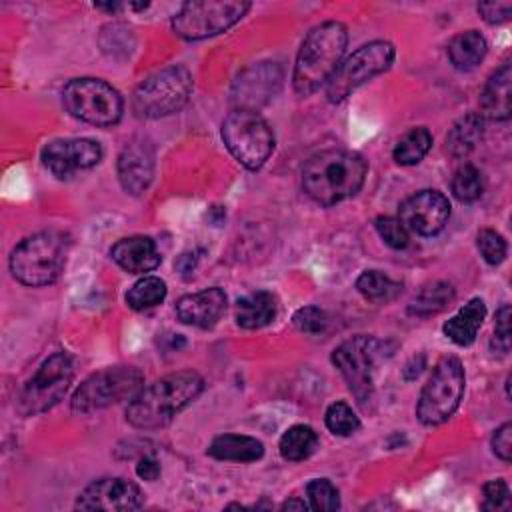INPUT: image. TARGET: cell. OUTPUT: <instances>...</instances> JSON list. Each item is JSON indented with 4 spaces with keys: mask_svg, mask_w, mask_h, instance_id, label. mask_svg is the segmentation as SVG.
Listing matches in <instances>:
<instances>
[{
    "mask_svg": "<svg viewBox=\"0 0 512 512\" xmlns=\"http://www.w3.org/2000/svg\"><path fill=\"white\" fill-rule=\"evenodd\" d=\"M204 390V380L194 370H180L154 380L128 402L126 420L134 428L154 430L170 424L178 412L192 404Z\"/></svg>",
    "mask_w": 512,
    "mask_h": 512,
    "instance_id": "cell-1",
    "label": "cell"
},
{
    "mask_svg": "<svg viewBox=\"0 0 512 512\" xmlns=\"http://www.w3.org/2000/svg\"><path fill=\"white\" fill-rule=\"evenodd\" d=\"M368 164L358 152L322 150L310 156L302 168V188L322 206H334L352 198L364 186Z\"/></svg>",
    "mask_w": 512,
    "mask_h": 512,
    "instance_id": "cell-2",
    "label": "cell"
},
{
    "mask_svg": "<svg viewBox=\"0 0 512 512\" xmlns=\"http://www.w3.org/2000/svg\"><path fill=\"white\" fill-rule=\"evenodd\" d=\"M348 44V30L342 22L330 20L314 26L300 44L292 84L300 96L314 94L328 84L334 70L342 62Z\"/></svg>",
    "mask_w": 512,
    "mask_h": 512,
    "instance_id": "cell-3",
    "label": "cell"
},
{
    "mask_svg": "<svg viewBox=\"0 0 512 512\" xmlns=\"http://www.w3.org/2000/svg\"><path fill=\"white\" fill-rule=\"evenodd\" d=\"M70 240L56 230L36 232L24 238L10 254V272L24 286H48L60 278L66 266Z\"/></svg>",
    "mask_w": 512,
    "mask_h": 512,
    "instance_id": "cell-4",
    "label": "cell"
},
{
    "mask_svg": "<svg viewBox=\"0 0 512 512\" xmlns=\"http://www.w3.org/2000/svg\"><path fill=\"white\" fill-rule=\"evenodd\" d=\"M192 94V74L174 64L150 74L132 92V110L140 118H164L184 108Z\"/></svg>",
    "mask_w": 512,
    "mask_h": 512,
    "instance_id": "cell-5",
    "label": "cell"
},
{
    "mask_svg": "<svg viewBox=\"0 0 512 512\" xmlns=\"http://www.w3.org/2000/svg\"><path fill=\"white\" fill-rule=\"evenodd\" d=\"M464 368L456 356H444L432 368L428 382L424 384L416 416L424 426H438L446 422L458 408L464 396Z\"/></svg>",
    "mask_w": 512,
    "mask_h": 512,
    "instance_id": "cell-6",
    "label": "cell"
},
{
    "mask_svg": "<svg viewBox=\"0 0 512 512\" xmlns=\"http://www.w3.org/2000/svg\"><path fill=\"white\" fill-rule=\"evenodd\" d=\"M222 140L248 170H258L274 150V132L254 110L234 108L222 122Z\"/></svg>",
    "mask_w": 512,
    "mask_h": 512,
    "instance_id": "cell-7",
    "label": "cell"
},
{
    "mask_svg": "<svg viewBox=\"0 0 512 512\" xmlns=\"http://www.w3.org/2000/svg\"><path fill=\"white\" fill-rule=\"evenodd\" d=\"M144 386V374L136 366H110L90 374L72 394V410L90 414L120 400H132Z\"/></svg>",
    "mask_w": 512,
    "mask_h": 512,
    "instance_id": "cell-8",
    "label": "cell"
},
{
    "mask_svg": "<svg viewBox=\"0 0 512 512\" xmlns=\"http://www.w3.org/2000/svg\"><path fill=\"white\" fill-rule=\"evenodd\" d=\"M66 110L94 126H114L122 118L124 102L116 88L100 78H74L62 90Z\"/></svg>",
    "mask_w": 512,
    "mask_h": 512,
    "instance_id": "cell-9",
    "label": "cell"
},
{
    "mask_svg": "<svg viewBox=\"0 0 512 512\" xmlns=\"http://www.w3.org/2000/svg\"><path fill=\"white\" fill-rule=\"evenodd\" d=\"M394 46L386 40H374L354 50L346 60L338 64L332 78L326 84V96L338 104L346 100L356 88L382 74L394 62Z\"/></svg>",
    "mask_w": 512,
    "mask_h": 512,
    "instance_id": "cell-10",
    "label": "cell"
},
{
    "mask_svg": "<svg viewBox=\"0 0 512 512\" xmlns=\"http://www.w3.org/2000/svg\"><path fill=\"white\" fill-rule=\"evenodd\" d=\"M248 10L250 2L242 0L186 2L174 14L172 30L184 40H204L232 28Z\"/></svg>",
    "mask_w": 512,
    "mask_h": 512,
    "instance_id": "cell-11",
    "label": "cell"
},
{
    "mask_svg": "<svg viewBox=\"0 0 512 512\" xmlns=\"http://www.w3.org/2000/svg\"><path fill=\"white\" fill-rule=\"evenodd\" d=\"M74 378V364L68 354L56 352L48 356L34 376L26 382L18 396V412L22 416H36L56 406Z\"/></svg>",
    "mask_w": 512,
    "mask_h": 512,
    "instance_id": "cell-12",
    "label": "cell"
},
{
    "mask_svg": "<svg viewBox=\"0 0 512 512\" xmlns=\"http://www.w3.org/2000/svg\"><path fill=\"white\" fill-rule=\"evenodd\" d=\"M382 356V342L374 336L358 334L342 342L332 352V362L346 380L358 404H366L374 390V370Z\"/></svg>",
    "mask_w": 512,
    "mask_h": 512,
    "instance_id": "cell-13",
    "label": "cell"
},
{
    "mask_svg": "<svg viewBox=\"0 0 512 512\" xmlns=\"http://www.w3.org/2000/svg\"><path fill=\"white\" fill-rule=\"evenodd\" d=\"M284 70L278 62H258L248 66L238 74L232 84V104L234 108L254 110L268 104L280 90Z\"/></svg>",
    "mask_w": 512,
    "mask_h": 512,
    "instance_id": "cell-14",
    "label": "cell"
},
{
    "mask_svg": "<svg viewBox=\"0 0 512 512\" xmlns=\"http://www.w3.org/2000/svg\"><path fill=\"white\" fill-rule=\"evenodd\" d=\"M398 218L408 232L418 236H434L450 218V202L438 190H420L400 204Z\"/></svg>",
    "mask_w": 512,
    "mask_h": 512,
    "instance_id": "cell-15",
    "label": "cell"
},
{
    "mask_svg": "<svg viewBox=\"0 0 512 512\" xmlns=\"http://www.w3.org/2000/svg\"><path fill=\"white\" fill-rule=\"evenodd\" d=\"M102 160V146L90 138H60L42 148V162L56 178H70L78 170L96 166Z\"/></svg>",
    "mask_w": 512,
    "mask_h": 512,
    "instance_id": "cell-16",
    "label": "cell"
},
{
    "mask_svg": "<svg viewBox=\"0 0 512 512\" xmlns=\"http://www.w3.org/2000/svg\"><path fill=\"white\" fill-rule=\"evenodd\" d=\"M144 504L142 490L124 478H100L88 484L76 500L80 510H106V512H128L138 510Z\"/></svg>",
    "mask_w": 512,
    "mask_h": 512,
    "instance_id": "cell-17",
    "label": "cell"
},
{
    "mask_svg": "<svg viewBox=\"0 0 512 512\" xmlns=\"http://www.w3.org/2000/svg\"><path fill=\"white\" fill-rule=\"evenodd\" d=\"M116 170H118V180L128 194L132 196L142 194L150 186L154 176L152 146L144 140L128 142L118 156Z\"/></svg>",
    "mask_w": 512,
    "mask_h": 512,
    "instance_id": "cell-18",
    "label": "cell"
},
{
    "mask_svg": "<svg viewBox=\"0 0 512 512\" xmlns=\"http://www.w3.org/2000/svg\"><path fill=\"white\" fill-rule=\"evenodd\" d=\"M226 310V294L220 288H204L186 294L176 302V316L182 324L196 328L214 326Z\"/></svg>",
    "mask_w": 512,
    "mask_h": 512,
    "instance_id": "cell-19",
    "label": "cell"
},
{
    "mask_svg": "<svg viewBox=\"0 0 512 512\" xmlns=\"http://www.w3.org/2000/svg\"><path fill=\"white\" fill-rule=\"evenodd\" d=\"M112 260L126 272L132 274H144L154 270L162 256L156 248V242L150 236H128L120 238L112 250H110Z\"/></svg>",
    "mask_w": 512,
    "mask_h": 512,
    "instance_id": "cell-20",
    "label": "cell"
},
{
    "mask_svg": "<svg viewBox=\"0 0 512 512\" xmlns=\"http://www.w3.org/2000/svg\"><path fill=\"white\" fill-rule=\"evenodd\" d=\"M510 62H504L492 76L486 80L480 92V116L492 120L510 118Z\"/></svg>",
    "mask_w": 512,
    "mask_h": 512,
    "instance_id": "cell-21",
    "label": "cell"
},
{
    "mask_svg": "<svg viewBox=\"0 0 512 512\" xmlns=\"http://www.w3.org/2000/svg\"><path fill=\"white\" fill-rule=\"evenodd\" d=\"M278 312V300L272 292L258 290L236 302V324L246 330L268 326Z\"/></svg>",
    "mask_w": 512,
    "mask_h": 512,
    "instance_id": "cell-22",
    "label": "cell"
},
{
    "mask_svg": "<svg viewBox=\"0 0 512 512\" xmlns=\"http://www.w3.org/2000/svg\"><path fill=\"white\" fill-rule=\"evenodd\" d=\"M486 304L482 298L468 300L444 326V334L458 346H470L484 322Z\"/></svg>",
    "mask_w": 512,
    "mask_h": 512,
    "instance_id": "cell-23",
    "label": "cell"
},
{
    "mask_svg": "<svg viewBox=\"0 0 512 512\" xmlns=\"http://www.w3.org/2000/svg\"><path fill=\"white\" fill-rule=\"evenodd\" d=\"M208 454L216 460L254 462V460L262 458L264 444L260 440H256L252 436H244V434H222L210 442Z\"/></svg>",
    "mask_w": 512,
    "mask_h": 512,
    "instance_id": "cell-24",
    "label": "cell"
},
{
    "mask_svg": "<svg viewBox=\"0 0 512 512\" xmlns=\"http://www.w3.org/2000/svg\"><path fill=\"white\" fill-rule=\"evenodd\" d=\"M488 44L478 30H466L456 34L448 44V58L456 70H472L486 56Z\"/></svg>",
    "mask_w": 512,
    "mask_h": 512,
    "instance_id": "cell-25",
    "label": "cell"
},
{
    "mask_svg": "<svg viewBox=\"0 0 512 512\" xmlns=\"http://www.w3.org/2000/svg\"><path fill=\"white\" fill-rule=\"evenodd\" d=\"M482 132H484V118L480 114L470 112L450 128L446 136V150L454 158H464L478 146Z\"/></svg>",
    "mask_w": 512,
    "mask_h": 512,
    "instance_id": "cell-26",
    "label": "cell"
},
{
    "mask_svg": "<svg viewBox=\"0 0 512 512\" xmlns=\"http://www.w3.org/2000/svg\"><path fill=\"white\" fill-rule=\"evenodd\" d=\"M316 448H318V434L314 432V428H310L306 424L290 426L282 434L280 444H278L280 456L288 462H302V460L310 458Z\"/></svg>",
    "mask_w": 512,
    "mask_h": 512,
    "instance_id": "cell-27",
    "label": "cell"
},
{
    "mask_svg": "<svg viewBox=\"0 0 512 512\" xmlns=\"http://www.w3.org/2000/svg\"><path fill=\"white\" fill-rule=\"evenodd\" d=\"M452 300H454V288L448 282H434L420 290V294L408 306V312L420 318H428L448 308Z\"/></svg>",
    "mask_w": 512,
    "mask_h": 512,
    "instance_id": "cell-28",
    "label": "cell"
},
{
    "mask_svg": "<svg viewBox=\"0 0 512 512\" xmlns=\"http://www.w3.org/2000/svg\"><path fill=\"white\" fill-rule=\"evenodd\" d=\"M356 290L374 304H386L402 292V284L378 270H366L358 276Z\"/></svg>",
    "mask_w": 512,
    "mask_h": 512,
    "instance_id": "cell-29",
    "label": "cell"
},
{
    "mask_svg": "<svg viewBox=\"0 0 512 512\" xmlns=\"http://www.w3.org/2000/svg\"><path fill=\"white\" fill-rule=\"evenodd\" d=\"M430 146H432L430 130L424 126H416L398 140L392 156L400 166H414L428 154Z\"/></svg>",
    "mask_w": 512,
    "mask_h": 512,
    "instance_id": "cell-30",
    "label": "cell"
},
{
    "mask_svg": "<svg viewBox=\"0 0 512 512\" xmlns=\"http://www.w3.org/2000/svg\"><path fill=\"white\" fill-rule=\"evenodd\" d=\"M166 282L158 276H144L134 282L126 292V304L132 310H148L164 302L166 298Z\"/></svg>",
    "mask_w": 512,
    "mask_h": 512,
    "instance_id": "cell-31",
    "label": "cell"
},
{
    "mask_svg": "<svg viewBox=\"0 0 512 512\" xmlns=\"http://www.w3.org/2000/svg\"><path fill=\"white\" fill-rule=\"evenodd\" d=\"M450 188H452V194L460 202L470 204V202H476L482 196V192H484V178H482V174H480V170L476 166L462 164L454 172Z\"/></svg>",
    "mask_w": 512,
    "mask_h": 512,
    "instance_id": "cell-32",
    "label": "cell"
},
{
    "mask_svg": "<svg viewBox=\"0 0 512 512\" xmlns=\"http://www.w3.org/2000/svg\"><path fill=\"white\" fill-rule=\"evenodd\" d=\"M326 428L336 436H350L360 428V418L346 402H334L328 406L324 416Z\"/></svg>",
    "mask_w": 512,
    "mask_h": 512,
    "instance_id": "cell-33",
    "label": "cell"
},
{
    "mask_svg": "<svg viewBox=\"0 0 512 512\" xmlns=\"http://www.w3.org/2000/svg\"><path fill=\"white\" fill-rule=\"evenodd\" d=\"M306 494H308V502H310L312 510L332 512V510L340 508V494H338L336 486L326 478H316V480L308 482Z\"/></svg>",
    "mask_w": 512,
    "mask_h": 512,
    "instance_id": "cell-34",
    "label": "cell"
},
{
    "mask_svg": "<svg viewBox=\"0 0 512 512\" xmlns=\"http://www.w3.org/2000/svg\"><path fill=\"white\" fill-rule=\"evenodd\" d=\"M374 226H376V232L384 240L386 246H390L394 250H404L410 244V232L400 222V218L380 216V218H376Z\"/></svg>",
    "mask_w": 512,
    "mask_h": 512,
    "instance_id": "cell-35",
    "label": "cell"
},
{
    "mask_svg": "<svg viewBox=\"0 0 512 512\" xmlns=\"http://www.w3.org/2000/svg\"><path fill=\"white\" fill-rule=\"evenodd\" d=\"M476 246H478V252L482 254V258L492 266L500 264L506 258V252H508L504 236L500 232L492 230V228H484V230L478 232Z\"/></svg>",
    "mask_w": 512,
    "mask_h": 512,
    "instance_id": "cell-36",
    "label": "cell"
},
{
    "mask_svg": "<svg viewBox=\"0 0 512 512\" xmlns=\"http://www.w3.org/2000/svg\"><path fill=\"white\" fill-rule=\"evenodd\" d=\"M292 322L304 334H320V332H324L328 318H326L324 310H320L316 306H304V308L296 310V314L292 316Z\"/></svg>",
    "mask_w": 512,
    "mask_h": 512,
    "instance_id": "cell-37",
    "label": "cell"
},
{
    "mask_svg": "<svg viewBox=\"0 0 512 512\" xmlns=\"http://www.w3.org/2000/svg\"><path fill=\"white\" fill-rule=\"evenodd\" d=\"M484 510H506L510 504V488L504 480H490L482 488Z\"/></svg>",
    "mask_w": 512,
    "mask_h": 512,
    "instance_id": "cell-38",
    "label": "cell"
},
{
    "mask_svg": "<svg viewBox=\"0 0 512 512\" xmlns=\"http://www.w3.org/2000/svg\"><path fill=\"white\" fill-rule=\"evenodd\" d=\"M492 346H496V350L502 354L510 350V306L508 304H502L496 312Z\"/></svg>",
    "mask_w": 512,
    "mask_h": 512,
    "instance_id": "cell-39",
    "label": "cell"
},
{
    "mask_svg": "<svg viewBox=\"0 0 512 512\" xmlns=\"http://www.w3.org/2000/svg\"><path fill=\"white\" fill-rule=\"evenodd\" d=\"M492 452L506 464L512 460V424L510 422H504L500 428L494 430Z\"/></svg>",
    "mask_w": 512,
    "mask_h": 512,
    "instance_id": "cell-40",
    "label": "cell"
},
{
    "mask_svg": "<svg viewBox=\"0 0 512 512\" xmlns=\"http://www.w3.org/2000/svg\"><path fill=\"white\" fill-rule=\"evenodd\" d=\"M478 14L488 24H502L512 14V2H482L478 4Z\"/></svg>",
    "mask_w": 512,
    "mask_h": 512,
    "instance_id": "cell-41",
    "label": "cell"
},
{
    "mask_svg": "<svg viewBox=\"0 0 512 512\" xmlns=\"http://www.w3.org/2000/svg\"><path fill=\"white\" fill-rule=\"evenodd\" d=\"M136 474L146 480V482H154L158 476H160V464L156 458L152 456H144L138 460L136 464Z\"/></svg>",
    "mask_w": 512,
    "mask_h": 512,
    "instance_id": "cell-42",
    "label": "cell"
},
{
    "mask_svg": "<svg viewBox=\"0 0 512 512\" xmlns=\"http://www.w3.org/2000/svg\"><path fill=\"white\" fill-rule=\"evenodd\" d=\"M282 508H284V510H292V508L304 510V508H306V504H304V500H286V502L282 504Z\"/></svg>",
    "mask_w": 512,
    "mask_h": 512,
    "instance_id": "cell-43",
    "label": "cell"
}]
</instances>
